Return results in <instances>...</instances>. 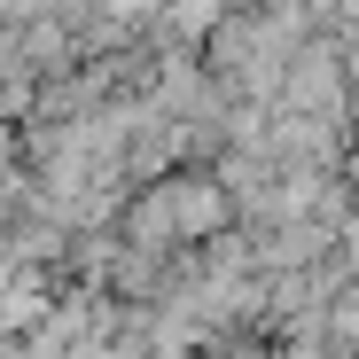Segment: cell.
<instances>
[{
  "mask_svg": "<svg viewBox=\"0 0 359 359\" xmlns=\"http://www.w3.org/2000/svg\"><path fill=\"white\" fill-rule=\"evenodd\" d=\"M328 39H336V63H344V86H351V102H359V16H351V24H336Z\"/></svg>",
  "mask_w": 359,
  "mask_h": 359,
  "instance_id": "obj_2",
  "label": "cell"
},
{
  "mask_svg": "<svg viewBox=\"0 0 359 359\" xmlns=\"http://www.w3.org/2000/svg\"><path fill=\"white\" fill-rule=\"evenodd\" d=\"M234 226H243V211H234V188L219 164H172V172L141 180L117 211V234L156 258H196L203 243H219Z\"/></svg>",
  "mask_w": 359,
  "mask_h": 359,
  "instance_id": "obj_1",
  "label": "cell"
}]
</instances>
